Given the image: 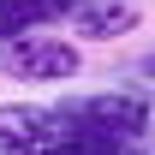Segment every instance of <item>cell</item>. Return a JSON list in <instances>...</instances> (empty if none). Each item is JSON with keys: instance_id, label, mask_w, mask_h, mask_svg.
I'll use <instances>...</instances> for the list:
<instances>
[{"instance_id": "6da1fadb", "label": "cell", "mask_w": 155, "mask_h": 155, "mask_svg": "<svg viewBox=\"0 0 155 155\" xmlns=\"http://www.w3.org/2000/svg\"><path fill=\"white\" fill-rule=\"evenodd\" d=\"M0 72L18 78V84H66V78L84 72V54H78V42H66V36H42V30H30V36L6 42Z\"/></svg>"}, {"instance_id": "7a4b0ae2", "label": "cell", "mask_w": 155, "mask_h": 155, "mask_svg": "<svg viewBox=\"0 0 155 155\" xmlns=\"http://www.w3.org/2000/svg\"><path fill=\"white\" fill-rule=\"evenodd\" d=\"M66 119H78V125H90V131H107L119 137V143H137V137L149 131V101L131 96V90H96V96H78L60 107Z\"/></svg>"}, {"instance_id": "3957f363", "label": "cell", "mask_w": 155, "mask_h": 155, "mask_svg": "<svg viewBox=\"0 0 155 155\" xmlns=\"http://www.w3.org/2000/svg\"><path fill=\"white\" fill-rule=\"evenodd\" d=\"M12 155H137V149L119 143V137H107V131H90V125L66 119L60 107H48V125H42L24 149H12Z\"/></svg>"}, {"instance_id": "277c9868", "label": "cell", "mask_w": 155, "mask_h": 155, "mask_svg": "<svg viewBox=\"0 0 155 155\" xmlns=\"http://www.w3.org/2000/svg\"><path fill=\"white\" fill-rule=\"evenodd\" d=\"M137 0H66L72 42H119L137 30Z\"/></svg>"}, {"instance_id": "5b68a950", "label": "cell", "mask_w": 155, "mask_h": 155, "mask_svg": "<svg viewBox=\"0 0 155 155\" xmlns=\"http://www.w3.org/2000/svg\"><path fill=\"white\" fill-rule=\"evenodd\" d=\"M54 18H66V0H0V42H18Z\"/></svg>"}, {"instance_id": "8992f818", "label": "cell", "mask_w": 155, "mask_h": 155, "mask_svg": "<svg viewBox=\"0 0 155 155\" xmlns=\"http://www.w3.org/2000/svg\"><path fill=\"white\" fill-rule=\"evenodd\" d=\"M42 125H48V107H30V101H0V155L24 149Z\"/></svg>"}, {"instance_id": "52a82bcc", "label": "cell", "mask_w": 155, "mask_h": 155, "mask_svg": "<svg viewBox=\"0 0 155 155\" xmlns=\"http://www.w3.org/2000/svg\"><path fill=\"white\" fill-rule=\"evenodd\" d=\"M149 66H155V60H149Z\"/></svg>"}]
</instances>
